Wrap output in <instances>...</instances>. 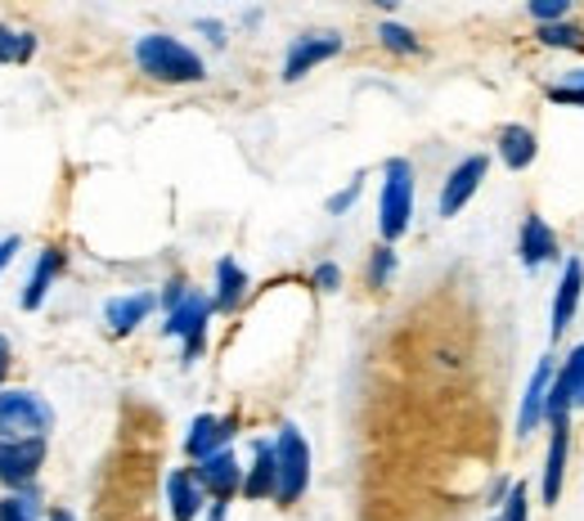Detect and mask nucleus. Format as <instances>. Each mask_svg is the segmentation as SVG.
Segmentation results:
<instances>
[{
	"label": "nucleus",
	"mask_w": 584,
	"mask_h": 521,
	"mask_svg": "<svg viewBox=\"0 0 584 521\" xmlns=\"http://www.w3.org/2000/svg\"><path fill=\"white\" fill-rule=\"evenodd\" d=\"M356 199H360V180H351V184L342 189V194H333V199H328V212H333V216H337V212H347Z\"/></svg>",
	"instance_id": "nucleus-29"
},
{
	"label": "nucleus",
	"mask_w": 584,
	"mask_h": 521,
	"mask_svg": "<svg viewBox=\"0 0 584 521\" xmlns=\"http://www.w3.org/2000/svg\"><path fill=\"white\" fill-rule=\"evenodd\" d=\"M409 216H414V171L405 158L386 162V180H382V203H378V229L382 239L392 243L409 229Z\"/></svg>",
	"instance_id": "nucleus-3"
},
{
	"label": "nucleus",
	"mask_w": 584,
	"mask_h": 521,
	"mask_svg": "<svg viewBox=\"0 0 584 521\" xmlns=\"http://www.w3.org/2000/svg\"><path fill=\"white\" fill-rule=\"evenodd\" d=\"M0 521H36V499H32V495H10V499H0Z\"/></svg>",
	"instance_id": "nucleus-25"
},
{
	"label": "nucleus",
	"mask_w": 584,
	"mask_h": 521,
	"mask_svg": "<svg viewBox=\"0 0 584 521\" xmlns=\"http://www.w3.org/2000/svg\"><path fill=\"white\" fill-rule=\"evenodd\" d=\"M540 41H544V45H566V50H584V32L571 27V23H549V27H540Z\"/></svg>",
	"instance_id": "nucleus-23"
},
{
	"label": "nucleus",
	"mask_w": 584,
	"mask_h": 521,
	"mask_svg": "<svg viewBox=\"0 0 584 521\" xmlns=\"http://www.w3.org/2000/svg\"><path fill=\"white\" fill-rule=\"evenodd\" d=\"M32 55V36L27 32H10V27H0V64H19Z\"/></svg>",
	"instance_id": "nucleus-21"
},
{
	"label": "nucleus",
	"mask_w": 584,
	"mask_h": 521,
	"mask_svg": "<svg viewBox=\"0 0 584 521\" xmlns=\"http://www.w3.org/2000/svg\"><path fill=\"white\" fill-rule=\"evenodd\" d=\"M154 310V297L149 293H135V297H117L109 302V324H113V333H131L135 324H144V315Z\"/></svg>",
	"instance_id": "nucleus-18"
},
{
	"label": "nucleus",
	"mask_w": 584,
	"mask_h": 521,
	"mask_svg": "<svg viewBox=\"0 0 584 521\" xmlns=\"http://www.w3.org/2000/svg\"><path fill=\"white\" fill-rule=\"evenodd\" d=\"M50 422L55 414L36 392H0V441H45Z\"/></svg>",
	"instance_id": "nucleus-2"
},
{
	"label": "nucleus",
	"mask_w": 584,
	"mask_h": 521,
	"mask_svg": "<svg viewBox=\"0 0 584 521\" xmlns=\"http://www.w3.org/2000/svg\"><path fill=\"white\" fill-rule=\"evenodd\" d=\"M50 521H72V512H64V508H59V512H55Z\"/></svg>",
	"instance_id": "nucleus-32"
},
{
	"label": "nucleus",
	"mask_w": 584,
	"mask_h": 521,
	"mask_svg": "<svg viewBox=\"0 0 584 521\" xmlns=\"http://www.w3.org/2000/svg\"><path fill=\"white\" fill-rule=\"evenodd\" d=\"M216 288H221V293H216V306H221V310H234V306L243 302V288H248V274L238 270V261H229V257H225V261L216 265Z\"/></svg>",
	"instance_id": "nucleus-19"
},
{
	"label": "nucleus",
	"mask_w": 584,
	"mask_h": 521,
	"mask_svg": "<svg viewBox=\"0 0 584 521\" xmlns=\"http://www.w3.org/2000/svg\"><path fill=\"white\" fill-rule=\"evenodd\" d=\"M337 50H342V36H328V32H319V36H302L297 45L288 50V64H283V81H297V77H306L315 64H324V59H333Z\"/></svg>",
	"instance_id": "nucleus-8"
},
{
	"label": "nucleus",
	"mask_w": 584,
	"mask_h": 521,
	"mask_svg": "<svg viewBox=\"0 0 584 521\" xmlns=\"http://www.w3.org/2000/svg\"><path fill=\"white\" fill-rule=\"evenodd\" d=\"M485 158H463L454 171H450V180H446V189H441V216H454L472 194H476V184L485 180Z\"/></svg>",
	"instance_id": "nucleus-10"
},
{
	"label": "nucleus",
	"mask_w": 584,
	"mask_h": 521,
	"mask_svg": "<svg viewBox=\"0 0 584 521\" xmlns=\"http://www.w3.org/2000/svg\"><path fill=\"white\" fill-rule=\"evenodd\" d=\"M193 482H199L207 495H216L221 503L243 486V472H238V463H234V454H212V458H203L199 467H193Z\"/></svg>",
	"instance_id": "nucleus-9"
},
{
	"label": "nucleus",
	"mask_w": 584,
	"mask_h": 521,
	"mask_svg": "<svg viewBox=\"0 0 584 521\" xmlns=\"http://www.w3.org/2000/svg\"><path fill=\"white\" fill-rule=\"evenodd\" d=\"M55 270H59V252H55V248H45L41 261H36V270H32V279H27V293H23V306H27V310H36V306L45 302V288H50Z\"/></svg>",
	"instance_id": "nucleus-20"
},
{
	"label": "nucleus",
	"mask_w": 584,
	"mask_h": 521,
	"mask_svg": "<svg viewBox=\"0 0 584 521\" xmlns=\"http://www.w3.org/2000/svg\"><path fill=\"white\" fill-rule=\"evenodd\" d=\"M229 437H234V422H221V418L203 414V418H193V428H189V441H184V450L203 463V458L221 454V445H225Z\"/></svg>",
	"instance_id": "nucleus-13"
},
{
	"label": "nucleus",
	"mask_w": 584,
	"mask_h": 521,
	"mask_svg": "<svg viewBox=\"0 0 584 521\" xmlns=\"http://www.w3.org/2000/svg\"><path fill=\"white\" fill-rule=\"evenodd\" d=\"M580 293H584V265L571 257L566 270H562V283H558V297H553V338H562L571 319H575V306H580Z\"/></svg>",
	"instance_id": "nucleus-12"
},
{
	"label": "nucleus",
	"mask_w": 584,
	"mask_h": 521,
	"mask_svg": "<svg viewBox=\"0 0 584 521\" xmlns=\"http://www.w3.org/2000/svg\"><path fill=\"white\" fill-rule=\"evenodd\" d=\"M549 100H558V104H584V68H575L571 77H562L558 86H549Z\"/></svg>",
	"instance_id": "nucleus-24"
},
{
	"label": "nucleus",
	"mask_w": 584,
	"mask_h": 521,
	"mask_svg": "<svg viewBox=\"0 0 584 521\" xmlns=\"http://www.w3.org/2000/svg\"><path fill=\"white\" fill-rule=\"evenodd\" d=\"M526 512H530V495H526V486H513L504 499V517H495V521H526Z\"/></svg>",
	"instance_id": "nucleus-26"
},
{
	"label": "nucleus",
	"mask_w": 584,
	"mask_h": 521,
	"mask_svg": "<svg viewBox=\"0 0 584 521\" xmlns=\"http://www.w3.org/2000/svg\"><path fill=\"white\" fill-rule=\"evenodd\" d=\"M135 59H139V68H144V72L158 77V81H203V77H207L203 59L193 55L189 45H180L176 36H162V32L139 36Z\"/></svg>",
	"instance_id": "nucleus-1"
},
{
	"label": "nucleus",
	"mask_w": 584,
	"mask_h": 521,
	"mask_svg": "<svg viewBox=\"0 0 584 521\" xmlns=\"http://www.w3.org/2000/svg\"><path fill=\"white\" fill-rule=\"evenodd\" d=\"M535 154H540V145H535V131H526V126H504V135H499V158H504V167L526 171V167L535 162Z\"/></svg>",
	"instance_id": "nucleus-16"
},
{
	"label": "nucleus",
	"mask_w": 584,
	"mask_h": 521,
	"mask_svg": "<svg viewBox=\"0 0 584 521\" xmlns=\"http://www.w3.org/2000/svg\"><path fill=\"white\" fill-rule=\"evenodd\" d=\"M279 490V458H274V445L257 441V463L248 472V482H243V495L248 499H266Z\"/></svg>",
	"instance_id": "nucleus-14"
},
{
	"label": "nucleus",
	"mask_w": 584,
	"mask_h": 521,
	"mask_svg": "<svg viewBox=\"0 0 584 521\" xmlns=\"http://www.w3.org/2000/svg\"><path fill=\"white\" fill-rule=\"evenodd\" d=\"M566 10H571V0H535V5H530V14L540 19L544 27H549L553 19H566Z\"/></svg>",
	"instance_id": "nucleus-28"
},
{
	"label": "nucleus",
	"mask_w": 584,
	"mask_h": 521,
	"mask_svg": "<svg viewBox=\"0 0 584 521\" xmlns=\"http://www.w3.org/2000/svg\"><path fill=\"white\" fill-rule=\"evenodd\" d=\"M517 257H521V265H526V270H540L544 261H553V257H558V234H553L540 216H526L521 239H517Z\"/></svg>",
	"instance_id": "nucleus-11"
},
{
	"label": "nucleus",
	"mask_w": 584,
	"mask_h": 521,
	"mask_svg": "<svg viewBox=\"0 0 584 521\" xmlns=\"http://www.w3.org/2000/svg\"><path fill=\"white\" fill-rule=\"evenodd\" d=\"M392 270H396V252H392V248H378V252H373V261H369V279L382 288V283L392 279Z\"/></svg>",
	"instance_id": "nucleus-27"
},
{
	"label": "nucleus",
	"mask_w": 584,
	"mask_h": 521,
	"mask_svg": "<svg viewBox=\"0 0 584 521\" xmlns=\"http://www.w3.org/2000/svg\"><path fill=\"white\" fill-rule=\"evenodd\" d=\"M549 387H553V364L540 360L535 364V377L521 396V409H517V437L526 441L535 428H540V418H549Z\"/></svg>",
	"instance_id": "nucleus-7"
},
{
	"label": "nucleus",
	"mask_w": 584,
	"mask_h": 521,
	"mask_svg": "<svg viewBox=\"0 0 584 521\" xmlns=\"http://www.w3.org/2000/svg\"><path fill=\"white\" fill-rule=\"evenodd\" d=\"M378 36H382L386 50H396V55H414V50H418L414 32H409V27H401V23H382V27H378Z\"/></svg>",
	"instance_id": "nucleus-22"
},
{
	"label": "nucleus",
	"mask_w": 584,
	"mask_h": 521,
	"mask_svg": "<svg viewBox=\"0 0 584 521\" xmlns=\"http://www.w3.org/2000/svg\"><path fill=\"white\" fill-rule=\"evenodd\" d=\"M5 369H10V347H5V338H0V377H5Z\"/></svg>",
	"instance_id": "nucleus-31"
},
{
	"label": "nucleus",
	"mask_w": 584,
	"mask_h": 521,
	"mask_svg": "<svg viewBox=\"0 0 584 521\" xmlns=\"http://www.w3.org/2000/svg\"><path fill=\"white\" fill-rule=\"evenodd\" d=\"M274 458H279V490H274V499H279V503L302 499V490H306V482H311V450H306V441H302L297 428H283V432H279Z\"/></svg>",
	"instance_id": "nucleus-4"
},
{
	"label": "nucleus",
	"mask_w": 584,
	"mask_h": 521,
	"mask_svg": "<svg viewBox=\"0 0 584 521\" xmlns=\"http://www.w3.org/2000/svg\"><path fill=\"white\" fill-rule=\"evenodd\" d=\"M45 458V441H0V482L27 486Z\"/></svg>",
	"instance_id": "nucleus-6"
},
{
	"label": "nucleus",
	"mask_w": 584,
	"mask_h": 521,
	"mask_svg": "<svg viewBox=\"0 0 584 521\" xmlns=\"http://www.w3.org/2000/svg\"><path fill=\"white\" fill-rule=\"evenodd\" d=\"M315 283H319L324 293H333L337 283H342V270H337V265H319V270H315Z\"/></svg>",
	"instance_id": "nucleus-30"
},
{
	"label": "nucleus",
	"mask_w": 584,
	"mask_h": 521,
	"mask_svg": "<svg viewBox=\"0 0 584 521\" xmlns=\"http://www.w3.org/2000/svg\"><path fill=\"white\" fill-rule=\"evenodd\" d=\"M207 315H212V302H207L203 293H189V297L167 315V333H171V338H184V360H193V355L203 351Z\"/></svg>",
	"instance_id": "nucleus-5"
},
{
	"label": "nucleus",
	"mask_w": 584,
	"mask_h": 521,
	"mask_svg": "<svg viewBox=\"0 0 584 521\" xmlns=\"http://www.w3.org/2000/svg\"><path fill=\"white\" fill-rule=\"evenodd\" d=\"M167 499H171V517L176 521H193L203 508V486L189 477V472H171L167 477Z\"/></svg>",
	"instance_id": "nucleus-15"
},
{
	"label": "nucleus",
	"mask_w": 584,
	"mask_h": 521,
	"mask_svg": "<svg viewBox=\"0 0 584 521\" xmlns=\"http://www.w3.org/2000/svg\"><path fill=\"white\" fill-rule=\"evenodd\" d=\"M566 450H571V432H566V422H558V428H553V445H549V463H544V499L549 503H558V495H562Z\"/></svg>",
	"instance_id": "nucleus-17"
}]
</instances>
